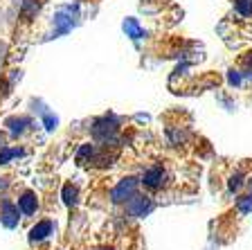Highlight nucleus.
Returning a JSON list of instances; mask_svg holds the SVG:
<instances>
[{
  "mask_svg": "<svg viewBox=\"0 0 252 250\" xmlns=\"http://www.w3.org/2000/svg\"><path fill=\"white\" fill-rule=\"evenodd\" d=\"M2 142H5V136H2V133H0V146H5V144H2Z\"/></svg>",
  "mask_w": 252,
  "mask_h": 250,
  "instance_id": "1a4fd4ad",
  "label": "nucleus"
},
{
  "mask_svg": "<svg viewBox=\"0 0 252 250\" xmlns=\"http://www.w3.org/2000/svg\"><path fill=\"white\" fill-rule=\"evenodd\" d=\"M164 178H167V174H164L162 167H151V169H147V174L142 176V185L147 189H160L164 185Z\"/></svg>",
  "mask_w": 252,
  "mask_h": 250,
  "instance_id": "f03ea898",
  "label": "nucleus"
},
{
  "mask_svg": "<svg viewBox=\"0 0 252 250\" xmlns=\"http://www.w3.org/2000/svg\"><path fill=\"white\" fill-rule=\"evenodd\" d=\"M250 192H252V178H250Z\"/></svg>",
  "mask_w": 252,
  "mask_h": 250,
  "instance_id": "9d476101",
  "label": "nucleus"
},
{
  "mask_svg": "<svg viewBox=\"0 0 252 250\" xmlns=\"http://www.w3.org/2000/svg\"><path fill=\"white\" fill-rule=\"evenodd\" d=\"M36 205L38 203H36V196H34V192H25L21 198H18V210H21L23 214H27V216L36 212Z\"/></svg>",
  "mask_w": 252,
  "mask_h": 250,
  "instance_id": "7ed1b4c3",
  "label": "nucleus"
},
{
  "mask_svg": "<svg viewBox=\"0 0 252 250\" xmlns=\"http://www.w3.org/2000/svg\"><path fill=\"white\" fill-rule=\"evenodd\" d=\"M38 7H41V0H25L23 2V18L30 21V16H36Z\"/></svg>",
  "mask_w": 252,
  "mask_h": 250,
  "instance_id": "39448f33",
  "label": "nucleus"
},
{
  "mask_svg": "<svg viewBox=\"0 0 252 250\" xmlns=\"http://www.w3.org/2000/svg\"><path fill=\"white\" fill-rule=\"evenodd\" d=\"M234 7L243 18H252V0H234Z\"/></svg>",
  "mask_w": 252,
  "mask_h": 250,
  "instance_id": "423d86ee",
  "label": "nucleus"
},
{
  "mask_svg": "<svg viewBox=\"0 0 252 250\" xmlns=\"http://www.w3.org/2000/svg\"><path fill=\"white\" fill-rule=\"evenodd\" d=\"M135 192H137L135 178H124V180L110 192V198H113V203H124V201H131V198L135 196Z\"/></svg>",
  "mask_w": 252,
  "mask_h": 250,
  "instance_id": "f257e3e1",
  "label": "nucleus"
},
{
  "mask_svg": "<svg viewBox=\"0 0 252 250\" xmlns=\"http://www.w3.org/2000/svg\"><path fill=\"white\" fill-rule=\"evenodd\" d=\"M52 232V223L50 221H41V223L36 225V228L32 230V241H41V239H45L47 235Z\"/></svg>",
  "mask_w": 252,
  "mask_h": 250,
  "instance_id": "20e7f679",
  "label": "nucleus"
},
{
  "mask_svg": "<svg viewBox=\"0 0 252 250\" xmlns=\"http://www.w3.org/2000/svg\"><path fill=\"white\" fill-rule=\"evenodd\" d=\"M63 198H65V203H68V205L77 203V189H74L70 182L65 185V187H63Z\"/></svg>",
  "mask_w": 252,
  "mask_h": 250,
  "instance_id": "6e6552de",
  "label": "nucleus"
},
{
  "mask_svg": "<svg viewBox=\"0 0 252 250\" xmlns=\"http://www.w3.org/2000/svg\"><path fill=\"white\" fill-rule=\"evenodd\" d=\"M241 74L252 79V52H246V57L241 59Z\"/></svg>",
  "mask_w": 252,
  "mask_h": 250,
  "instance_id": "0eeeda50",
  "label": "nucleus"
}]
</instances>
